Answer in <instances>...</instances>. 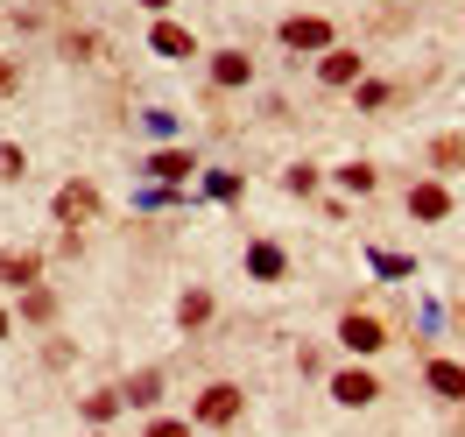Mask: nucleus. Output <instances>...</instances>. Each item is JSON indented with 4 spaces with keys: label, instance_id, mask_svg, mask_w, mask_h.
I'll return each instance as SVG.
<instances>
[{
    "label": "nucleus",
    "instance_id": "obj_1",
    "mask_svg": "<svg viewBox=\"0 0 465 437\" xmlns=\"http://www.w3.org/2000/svg\"><path fill=\"white\" fill-rule=\"evenodd\" d=\"M282 43H290V50H324V43H331V22H318V15L282 22Z\"/></svg>",
    "mask_w": 465,
    "mask_h": 437
},
{
    "label": "nucleus",
    "instance_id": "obj_2",
    "mask_svg": "<svg viewBox=\"0 0 465 437\" xmlns=\"http://www.w3.org/2000/svg\"><path fill=\"white\" fill-rule=\"evenodd\" d=\"M409 212H416V219H444V212H451V191H444V184H416V191H409Z\"/></svg>",
    "mask_w": 465,
    "mask_h": 437
},
{
    "label": "nucleus",
    "instance_id": "obj_3",
    "mask_svg": "<svg viewBox=\"0 0 465 437\" xmlns=\"http://www.w3.org/2000/svg\"><path fill=\"white\" fill-rule=\"evenodd\" d=\"M198 416H204V423H232V416H240V388H204Z\"/></svg>",
    "mask_w": 465,
    "mask_h": 437
},
{
    "label": "nucleus",
    "instance_id": "obj_4",
    "mask_svg": "<svg viewBox=\"0 0 465 437\" xmlns=\"http://www.w3.org/2000/svg\"><path fill=\"white\" fill-rule=\"evenodd\" d=\"M318 78H324V85H352V78H360V57H352V50H324Z\"/></svg>",
    "mask_w": 465,
    "mask_h": 437
},
{
    "label": "nucleus",
    "instance_id": "obj_5",
    "mask_svg": "<svg viewBox=\"0 0 465 437\" xmlns=\"http://www.w3.org/2000/svg\"><path fill=\"white\" fill-rule=\"evenodd\" d=\"M331 395H339V402H352V409H360V402H374V374H360V367H352V374L331 381Z\"/></svg>",
    "mask_w": 465,
    "mask_h": 437
},
{
    "label": "nucleus",
    "instance_id": "obj_6",
    "mask_svg": "<svg viewBox=\"0 0 465 437\" xmlns=\"http://www.w3.org/2000/svg\"><path fill=\"white\" fill-rule=\"evenodd\" d=\"M430 388H437V395H465V367H451V360H430Z\"/></svg>",
    "mask_w": 465,
    "mask_h": 437
},
{
    "label": "nucleus",
    "instance_id": "obj_7",
    "mask_svg": "<svg viewBox=\"0 0 465 437\" xmlns=\"http://www.w3.org/2000/svg\"><path fill=\"white\" fill-rule=\"evenodd\" d=\"M346 346H352V353H374V346H381V324H374V318H346Z\"/></svg>",
    "mask_w": 465,
    "mask_h": 437
},
{
    "label": "nucleus",
    "instance_id": "obj_8",
    "mask_svg": "<svg viewBox=\"0 0 465 437\" xmlns=\"http://www.w3.org/2000/svg\"><path fill=\"white\" fill-rule=\"evenodd\" d=\"M155 50L163 57H191V35L176 29V22H155Z\"/></svg>",
    "mask_w": 465,
    "mask_h": 437
},
{
    "label": "nucleus",
    "instance_id": "obj_9",
    "mask_svg": "<svg viewBox=\"0 0 465 437\" xmlns=\"http://www.w3.org/2000/svg\"><path fill=\"white\" fill-rule=\"evenodd\" d=\"M247 268H254V275H262V283H275V275H282V247H254V254H247Z\"/></svg>",
    "mask_w": 465,
    "mask_h": 437
},
{
    "label": "nucleus",
    "instance_id": "obj_10",
    "mask_svg": "<svg viewBox=\"0 0 465 437\" xmlns=\"http://www.w3.org/2000/svg\"><path fill=\"white\" fill-rule=\"evenodd\" d=\"M212 78H219V85H247V57H240V50H226V57L212 64Z\"/></svg>",
    "mask_w": 465,
    "mask_h": 437
},
{
    "label": "nucleus",
    "instance_id": "obj_11",
    "mask_svg": "<svg viewBox=\"0 0 465 437\" xmlns=\"http://www.w3.org/2000/svg\"><path fill=\"white\" fill-rule=\"evenodd\" d=\"M0 283H35V262L29 254H0Z\"/></svg>",
    "mask_w": 465,
    "mask_h": 437
},
{
    "label": "nucleus",
    "instance_id": "obj_12",
    "mask_svg": "<svg viewBox=\"0 0 465 437\" xmlns=\"http://www.w3.org/2000/svg\"><path fill=\"white\" fill-rule=\"evenodd\" d=\"M155 176H170V184H183V176H191V155H183V148H170V155H155Z\"/></svg>",
    "mask_w": 465,
    "mask_h": 437
},
{
    "label": "nucleus",
    "instance_id": "obj_13",
    "mask_svg": "<svg viewBox=\"0 0 465 437\" xmlns=\"http://www.w3.org/2000/svg\"><path fill=\"white\" fill-rule=\"evenodd\" d=\"M64 212H71V219H85V212H92V191H85V184H78V191H64V198H57V219H64Z\"/></svg>",
    "mask_w": 465,
    "mask_h": 437
},
{
    "label": "nucleus",
    "instance_id": "obj_14",
    "mask_svg": "<svg viewBox=\"0 0 465 437\" xmlns=\"http://www.w3.org/2000/svg\"><path fill=\"white\" fill-rule=\"evenodd\" d=\"M204 191H212V198H240V176L219 170V176H204Z\"/></svg>",
    "mask_w": 465,
    "mask_h": 437
},
{
    "label": "nucleus",
    "instance_id": "obj_15",
    "mask_svg": "<svg viewBox=\"0 0 465 437\" xmlns=\"http://www.w3.org/2000/svg\"><path fill=\"white\" fill-rule=\"evenodd\" d=\"M212 318V296H183V324H204Z\"/></svg>",
    "mask_w": 465,
    "mask_h": 437
},
{
    "label": "nucleus",
    "instance_id": "obj_16",
    "mask_svg": "<svg viewBox=\"0 0 465 437\" xmlns=\"http://www.w3.org/2000/svg\"><path fill=\"white\" fill-rule=\"evenodd\" d=\"M148 437H191V431H183V423H170V416H155V423H148Z\"/></svg>",
    "mask_w": 465,
    "mask_h": 437
},
{
    "label": "nucleus",
    "instance_id": "obj_17",
    "mask_svg": "<svg viewBox=\"0 0 465 437\" xmlns=\"http://www.w3.org/2000/svg\"><path fill=\"white\" fill-rule=\"evenodd\" d=\"M142 7H170V0H142Z\"/></svg>",
    "mask_w": 465,
    "mask_h": 437
},
{
    "label": "nucleus",
    "instance_id": "obj_18",
    "mask_svg": "<svg viewBox=\"0 0 465 437\" xmlns=\"http://www.w3.org/2000/svg\"><path fill=\"white\" fill-rule=\"evenodd\" d=\"M0 339H7V311H0Z\"/></svg>",
    "mask_w": 465,
    "mask_h": 437
}]
</instances>
